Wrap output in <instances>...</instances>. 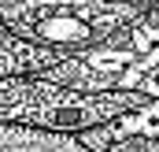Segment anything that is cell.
<instances>
[{
  "mask_svg": "<svg viewBox=\"0 0 159 152\" xmlns=\"http://www.w3.org/2000/svg\"><path fill=\"white\" fill-rule=\"evenodd\" d=\"M156 45H159L156 30H137V34H133V48H141V52H152Z\"/></svg>",
  "mask_w": 159,
  "mask_h": 152,
  "instance_id": "cell-6",
  "label": "cell"
},
{
  "mask_svg": "<svg viewBox=\"0 0 159 152\" xmlns=\"http://www.w3.org/2000/svg\"><path fill=\"white\" fill-rule=\"evenodd\" d=\"M85 63H89L93 71H100V74H119L122 67L129 63V56H126V52H96V56H89Z\"/></svg>",
  "mask_w": 159,
  "mask_h": 152,
  "instance_id": "cell-4",
  "label": "cell"
},
{
  "mask_svg": "<svg viewBox=\"0 0 159 152\" xmlns=\"http://www.w3.org/2000/svg\"><path fill=\"white\" fill-rule=\"evenodd\" d=\"M159 137V104H152V108H141V112H133V115H126V119H119L115 126H111V137Z\"/></svg>",
  "mask_w": 159,
  "mask_h": 152,
  "instance_id": "cell-3",
  "label": "cell"
},
{
  "mask_svg": "<svg viewBox=\"0 0 159 152\" xmlns=\"http://www.w3.org/2000/svg\"><path fill=\"white\" fill-rule=\"evenodd\" d=\"M133 100H137L133 93L129 97L126 93H111V97H89V100H81V97H59V89H56L52 104L30 108V112H22V119L37 122V126H52V130H85V126L115 115L122 104H133Z\"/></svg>",
  "mask_w": 159,
  "mask_h": 152,
  "instance_id": "cell-1",
  "label": "cell"
},
{
  "mask_svg": "<svg viewBox=\"0 0 159 152\" xmlns=\"http://www.w3.org/2000/svg\"><path fill=\"white\" fill-rule=\"evenodd\" d=\"M37 37H44V41H85L89 26L78 15H70V11H48V15L37 19Z\"/></svg>",
  "mask_w": 159,
  "mask_h": 152,
  "instance_id": "cell-2",
  "label": "cell"
},
{
  "mask_svg": "<svg viewBox=\"0 0 159 152\" xmlns=\"http://www.w3.org/2000/svg\"><path fill=\"white\" fill-rule=\"evenodd\" d=\"M144 89H148V93H159V71L148 78V82H144Z\"/></svg>",
  "mask_w": 159,
  "mask_h": 152,
  "instance_id": "cell-7",
  "label": "cell"
},
{
  "mask_svg": "<svg viewBox=\"0 0 159 152\" xmlns=\"http://www.w3.org/2000/svg\"><path fill=\"white\" fill-rule=\"evenodd\" d=\"M115 152H159V145L148 141V137H122L115 145Z\"/></svg>",
  "mask_w": 159,
  "mask_h": 152,
  "instance_id": "cell-5",
  "label": "cell"
}]
</instances>
